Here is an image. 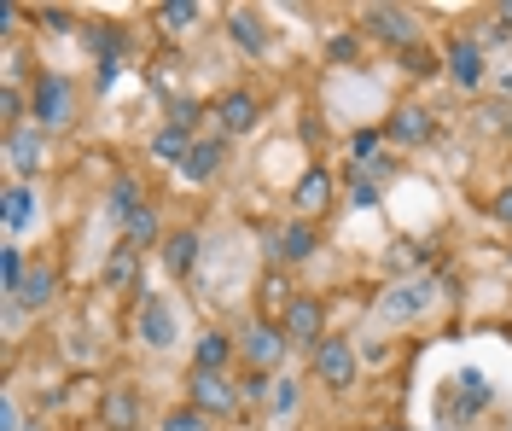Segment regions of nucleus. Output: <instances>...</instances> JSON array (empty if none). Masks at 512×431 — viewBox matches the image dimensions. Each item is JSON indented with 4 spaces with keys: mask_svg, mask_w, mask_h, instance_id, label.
Returning a JSON list of instances; mask_svg holds the SVG:
<instances>
[{
    "mask_svg": "<svg viewBox=\"0 0 512 431\" xmlns=\"http://www.w3.org/2000/svg\"><path fill=\"white\" fill-rule=\"evenodd\" d=\"M41 24H47V30H70V12H59V6H47V12H41Z\"/></svg>",
    "mask_w": 512,
    "mask_h": 431,
    "instance_id": "473e14b6",
    "label": "nucleus"
},
{
    "mask_svg": "<svg viewBox=\"0 0 512 431\" xmlns=\"http://www.w3.org/2000/svg\"><path fill=\"white\" fill-rule=\"evenodd\" d=\"M280 327H286L291 344H303V350L315 356L320 327H326V309H320V298H303V292H297V298L286 303V321H280Z\"/></svg>",
    "mask_w": 512,
    "mask_h": 431,
    "instance_id": "0eeeda50",
    "label": "nucleus"
},
{
    "mask_svg": "<svg viewBox=\"0 0 512 431\" xmlns=\"http://www.w3.org/2000/svg\"><path fill=\"white\" fill-rule=\"evenodd\" d=\"M227 367H233V344L222 332H204L198 350H192V373H227Z\"/></svg>",
    "mask_w": 512,
    "mask_h": 431,
    "instance_id": "dca6fc26",
    "label": "nucleus"
},
{
    "mask_svg": "<svg viewBox=\"0 0 512 431\" xmlns=\"http://www.w3.org/2000/svg\"><path fill=\"white\" fill-rule=\"evenodd\" d=\"M291 210H297V222H309V216H326L332 210V175L326 169H303V181L291 187Z\"/></svg>",
    "mask_w": 512,
    "mask_h": 431,
    "instance_id": "6e6552de",
    "label": "nucleus"
},
{
    "mask_svg": "<svg viewBox=\"0 0 512 431\" xmlns=\"http://www.w3.org/2000/svg\"><path fill=\"white\" fill-rule=\"evenodd\" d=\"M0 222H6V233H24L35 222V187L30 181H6V193H0Z\"/></svg>",
    "mask_w": 512,
    "mask_h": 431,
    "instance_id": "9d476101",
    "label": "nucleus"
},
{
    "mask_svg": "<svg viewBox=\"0 0 512 431\" xmlns=\"http://www.w3.org/2000/svg\"><path fill=\"white\" fill-rule=\"evenodd\" d=\"M216 123H222V134H251L256 129V100L251 94H222V100H216Z\"/></svg>",
    "mask_w": 512,
    "mask_h": 431,
    "instance_id": "2eb2a0df",
    "label": "nucleus"
},
{
    "mask_svg": "<svg viewBox=\"0 0 512 431\" xmlns=\"http://www.w3.org/2000/svg\"><path fill=\"white\" fill-rule=\"evenodd\" d=\"M30 117H35V129H64V123L76 117V88L64 82L59 70H41V76H35Z\"/></svg>",
    "mask_w": 512,
    "mask_h": 431,
    "instance_id": "f257e3e1",
    "label": "nucleus"
},
{
    "mask_svg": "<svg viewBox=\"0 0 512 431\" xmlns=\"http://www.w3.org/2000/svg\"><path fill=\"white\" fill-rule=\"evenodd\" d=\"M495 30H501V35H512V6H501V12H495Z\"/></svg>",
    "mask_w": 512,
    "mask_h": 431,
    "instance_id": "f704fd0d",
    "label": "nucleus"
},
{
    "mask_svg": "<svg viewBox=\"0 0 512 431\" xmlns=\"http://www.w3.org/2000/svg\"><path fill=\"white\" fill-rule=\"evenodd\" d=\"M163 268H169L175 280H187L192 268H198V233H192V228L163 233Z\"/></svg>",
    "mask_w": 512,
    "mask_h": 431,
    "instance_id": "f8f14e48",
    "label": "nucleus"
},
{
    "mask_svg": "<svg viewBox=\"0 0 512 431\" xmlns=\"http://www.w3.org/2000/svg\"><path fill=\"white\" fill-rule=\"evenodd\" d=\"M105 280H111V286H134V280H140V251L123 245V251L111 257V268H105Z\"/></svg>",
    "mask_w": 512,
    "mask_h": 431,
    "instance_id": "b1692460",
    "label": "nucleus"
},
{
    "mask_svg": "<svg viewBox=\"0 0 512 431\" xmlns=\"http://www.w3.org/2000/svg\"><path fill=\"white\" fill-rule=\"evenodd\" d=\"M53 286H59V274H53L47 263H35V268H30V280L18 286V298H12V309H41V303L53 298Z\"/></svg>",
    "mask_w": 512,
    "mask_h": 431,
    "instance_id": "a211bd4d",
    "label": "nucleus"
},
{
    "mask_svg": "<svg viewBox=\"0 0 512 431\" xmlns=\"http://www.w3.org/2000/svg\"><path fill=\"white\" fill-rule=\"evenodd\" d=\"M187 402L198 414L216 420V414H233V408H239V385H233V373H192Z\"/></svg>",
    "mask_w": 512,
    "mask_h": 431,
    "instance_id": "20e7f679",
    "label": "nucleus"
},
{
    "mask_svg": "<svg viewBox=\"0 0 512 431\" xmlns=\"http://www.w3.org/2000/svg\"><path fill=\"white\" fill-rule=\"evenodd\" d=\"M134 426H140L134 391H111V397H105V431H134Z\"/></svg>",
    "mask_w": 512,
    "mask_h": 431,
    "instance_id": "412c9836",
    "label": "nucleus"
},
{
    "mask_svg": "<svg viewBox=\"0 0 512 431\" xmlns=\"http://www.w3.org/2000/svg\"><path fill=\"white\" fill-rule=\"evenodd\" d=\"M355 204H361V210H373V204H379V187H373V181H367V175H361V181H355Z\"/></svg>",
    "mask_w": 512,
    "mask_h": 431,
    "instance_id": "2f4dec72",
    "label": "nucleus"
},
{
    "mask_svg": "<svg viewBox=\"0 0 512 431\" xmlns=\"http://www.w3.org/2000/svg\"><path fill=\"white\" fill-rule=\"evenodd\" d=\"M192 146H198V140H192V134L181 129V123H169V129H158V140H152V152H158V164H181V169H187Z\"/></svg>",
    "mask_w": 512,
    "mask_h": 431,
    "instance_id": "6ab92c4d",
    "label": "nucleus"
},
{
    "mask_svg": "<svg viewBox=\"0 0 512 431\" xmlns=\"http://www.w3.org/2000/svg\"><path fill=\"white\" fill-rule=\"evenodd\" d=\"M280 257H286V263L315 257V228H309V222H286V228H280Z\"/></svg>",
    "mask_w": 512,
    "mask_h": 431,
    "instance_id": "4be33fe9",
    "label": "nucleus"
},
{
    "mask_svg": "<svg viewBox=\"0 0 512 431\" xmlns=\"http://www.w3.org/2000/svg\"><path fill=\"white\" fill-rule=\"evenodd\" d=\"M41 164H47V129H35V123L6 129V169H12L6 181H30V175H41Z\"/></svg>",
    "mask_w": 512,
    "mask_h": 431,
    "instance_id": "7ed1b4c3",
    "label": "nucleus"
},
{
    "mask_svg": "<svg viewBox=\"0 0 512 431\" xmlns=\"http://www.w3.org/2000/svg\"><path fill=\"white\" fill-rule=\"evenodd\" d=\"M507 134H512V123H507Z\"/></svg>",
    "mask_w": 512,
    "mask_h": 431,
    "instance_id": "58836bf2",
    "label": "nucleus"
},
{
    "mask_svg": "<svg viewBox=\"0 0 512 431\" xmlns=\"http://www.w3.org/2000/svg\"><path fill=\"white\" fill-rule=\"evenodd\" d=\"M431 129H437V123H431V111H425V105H402V111L384 123V134H390L396 146H425Z\"/></svg>",
    "mask_w": 512,
    "mask_h": 431,
    "instance_id": "1a4fd4ad",
    "label": "nucleus"
},
{
    "mask_svg": "<svg viewBox=\"0 0 512 431\" xmlns=\"http://www.w3.org/2000/svg\"><path fill=\"white\" fill-rule=\"evenodd\" d=\"M315 379L326 391H350L355 385V344L344 338H320L315 344Z\"/></svg>",
    "mask_w": 512,
    "mask_h": 431,
    "instance_id": "39448f33",
    "label": "nucleus"
},
{
    "mask_svg": "<svg viewBox=\"0 0 512 431\" xmlns=\"http://www.w3.org/2000/svg\"><path fill=\"white\" fill-rule=\"evenodd\" d=\"M152 239H158V222H152V210H146V216H140V222L128 228V245L140 251V245H152Z\"/></svg>",
    "mask_w": 512,
    "mask_h": 431,
    "instance_id": "c756f323",
    "label": "nucleus"
},
{
    "mask_svg": "<svg viewBox=\"0 0 512 431\" xmlns=\"http://www.w3.org/2000/svg\"><path fill=\"white\" fill-rule=\"evenodd\" d=\"M140 338H146L152 350H169V338H175V327H169V303H158V298L140 303Z\"/></svg>",
    "mask_w": 512,
    "mask_h": 431,
    "instance_id": "f3484780",
    "label": "nucleus"
},
{
    "mask_svg": "<svg viewBox=\"0 0 512 431\" xmlns=\"http://www.w3.org/2000/svg\"><path fill=\"white\" fill-rule=\"evenodd\" d=\"M379 140H384V129H361V134H350V152L361 158V164H373V152H379Z\"/></svg>",
    "mask_w": 512,
    "mask_h": 431,
    "instance_id": "cd10ccee",
    "label": "nucleus"
},
{
    "mask_svg": "<svg viewBox=\"0 0 512 431\" xmlns=\"http://www.w3.org/2000/svg\"><path fill=\"white\" fill-rule=\"evenodd\" d=\"M361 30L390 41V47H414L419 24H414V12H402V6H367V12H361Z\"/></svg>",
    "mask_w": 512,
    "mask_h": 431,
    "instance_id": "423d86ee",
    "label": "nucleus"
},
{
    "mask_svg": "<svg viewBox=\"0 0 512 431\" xmlns=\"http://www.w3.org/2000/svg\"><path fill=\"white\" fill-rule=\"evenodd\" d=\"M158 18H163V30H187L192 18H198V6L192 0H169V6H158Z\"/></svg>",
    "mask_w": 512,
    "mask_h": 431,
    "instance_id": "bb28decb",
    "label": "nucleus"
},
{
    "mask_svg": "<svg viewBox=\"0 0 512 431\" xmlns=\"http://www.w3.org/2000/svg\"><path fill=\"white\" fill-rule=\"evenodd\" d=\"M233 35H239V47H245V53H262V47H268V41H262V30H256L251 12H233Z\"/></svg>",
    "mask_w": 512,
    "mask_h": 431,
    "instance_id": "a878e982",
    "label": "nucleus"
},
{
    "mask_svg": "<svg viewBox=\"0 0 512 431\" xmlns=\"http://www.w3.org/2000/svg\"><path fill=\"white\" fill-rule=\"evenodd\" d=\"M0 111H6V123L18 129V117H24V100H18V88H12V82L0 88Z\"/></svg>",
    "mask_w": 512,
    "mask_h": 431,
    "instance_id": "7c9ffc66",
    "label": "nucleus"
},
{
    "mask_svg": "<svg viewBox=\"0 0 512 431\" xmlns=\"http://www.w3.org/2000/svg\"><path fill=\"white\" fill-rule=\"evenodd\" d=\"M501 88H512V76H501Z\"/></svg>",
    "mask_w": 512,
    "mask_h": 431,
    "instance_id": "e433bc0d",
    "label": "nucleus"
},
{
    "mask_svg": "<svg viewBox=\"0 0 512 431\" xmlns=\"http://www.w3.org/2000/svg\"><path fill=\"white\" fill-rule=\"evenodd\" d=\"M448 76H454V88H478L483 82V53H478V41H454L448 47Z\"/></svg>",
    "mask_w": 512,
    "mask_h": 431,
    "instance_id": "4468645a",
    "label": "nucleus"
},
{
    "mask_svg": "<svg viewBox=\"0 0 512 431\" xmlns=\"http://www.w3.org/2000/svg\"><path fill=\"white\" fill-rule=\"evenodd\" d=\"M431 303V286L425 280H408V286H390L384 292V321H414L419 309Z\"/></svg>",
    "mask_w": 512,
    "mask_h": 431,
    "instance_id": "9b49d317",
    "label": "nucleus"
},
{
    "mask_svg": "<svg viewBox=\"0 0 512 431\" xmlns=\"http://www.w3.org/2000/svg\"><path fill=\"white\" fill-rule=\"evenodd\" d=\"M268 408H274V414H291V408H297V385L280 379V385H274V397H268Z\"/></svg>",
    "mask_w": 512,
    "mask_h": 431,
    "instance_id": "c85d7f7f",
    "label": "nucleus"
},
{
    "mask_svg": "<svg viewBox=\"0 0 512 431\" xmlns=\"http://www.w3.org/2000/svg\"><path fill=\"white\" fill-rule=\"evenodd\" d=\"M286 327H274V321H251V327L239 332V356L251 373H274V367L286 362Z\"/></svg>",
    "mask_w": 512,
    "mask_h": 431,
    "instance_id": "f03ea898",
    "label": "nucleus"
},
{
    "mask_svg": "<svg viewBox=\"0 0 512 431\" xmlns=\"http://www.w3.org/2000/svg\"><path fill=\"white\" fill-rule=\"evenodd\" d=\"M0 280H6V303L18 298V286L30 280V263H24V251H18V245H6V251H0Z\"/></svg>",
    "mask_w": 512,
    "mask_h": 431,
    "instance_id": "5701e85b",
    "label": "nucleus"
},
{
    "mask_svg": "<svg viewBox=\"0 0 512 431\" xmlns=\"http://www.w3.org/2000/svg\"><path fill=\"white\" fill-rule=\"evenodd\" d=\"M408 65H414V76H431V53H419V47H408Z\"/></svg>",
    "mask_w": 512,
    "mask_h": 431,
    "instance_id": "72a5a7b5",
    "label": "nucleus"
},
{
    "mask_svg": "<svg viewBox=\"0 0 512 431\" xmlns=\"http://www.w3.org/2000/svg\"><path fill=\"white\" fill-rule=\"evenodd\" d=\"M222 158H227V140H198V146H192V158H187V169H181V175H187V181H210V175L222 169Z\"/></svg>",
    "mask_w": 512,
    "mask_h": 431,
    "instance_id": "aec40b11",
    "label": "nucleus"
},
{
    "mask_svg": "<svg viewBox=\"0 0 512 431\" xmlns=\"http://www.w3.org/2000/svg\"><path fill=\"white\" fill-rule=\"evenodd\" d=\"M30 431H41V426H30Z\"/></svg>",
    "mask_w": 512,
    "mask_h": 431,
    "instance_id": "4c0bfd02",
    "label": "nucleus"
},
{
    "mask_svg": "<svg viewBox=\"0 0 512 431\" xmlns=\"http://www.w3.org/2000/svg\"><path fill=\"white\" fill-rule=\"evenodd\" d=\"M140 216H146V199H140L134 175H117V181H111V222L128 233L134 222H140Z\"/></svg>",
    "mask_w": 512,
    "mask_h": 431,
    "instance_id": "ddd939ff",
    "label": "nucleus"
},
{
    "mask_svg": "<svg viewBox=\"0 0 512 431\" xmlns=\"http://www.w3.org/2000/svg\"><path fill=\"white\" fill-rule=\"evenodd\" d=\"M163 431H210V414H198L192 402H181V408L163 420Z\"/></svg>",
    "mask_w": 512,
    "mask_h": 431,
    "instance_id": "393cba45",
    "label": "nucleus"
},
{
    "mask_svg": "<svg viewBox=\"0 0 512 431\" xmlns=\"http://www.w3.org/2000/svg\"><path fill=\"white\" fill-rule=\"evenodd\" d=\"M495 216H501V222H512V193H501V199H495Z\"/></svg>",
    "mask_w": 512,
    "mask_h": 431,
    "instance_id": "c9c22d12",
    "label": "nucleus"
}]
</instances>
